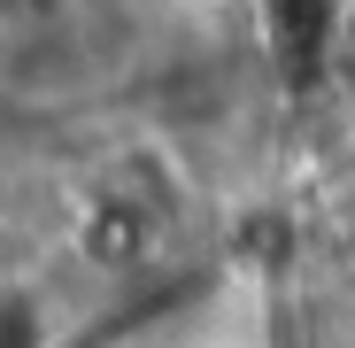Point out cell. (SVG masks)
I'll use <instances>...</instances> for the list:
<instances>
[{
    "instance_id": "7a4b0ae2",
    "label": "cell",
    "mask_w": 355,
    "mask_h": 348,
    "mask_svg": "<svg viewBox=\"0 0 355 348\" xmlns=\"http://www.w3.org/2000/svg\"><path fill=\"white\" fill-rule=\"evenodd\" d=\"M0 348H39V317L24 295H0Z\"/></svg>"
},
{
    "instance_id": "6da1fadb",
    "label": "cell",
    "mask_w": 355,
    "mask_h": 348,
    "mask_svg": "<svg viewBox=\"0 0 355 348\" xmlns=\"http://www.w3.org/2000/svg\"><path fill=\"white\" fill-rule=\"evenodd\" d=\"M270 31H278V47H293V54L332 47V0H270Z\"/></svg>"
}]
</instances>
